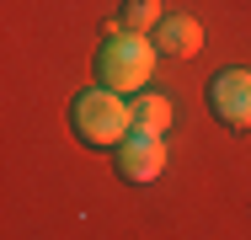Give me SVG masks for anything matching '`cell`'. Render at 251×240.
I'll use <instances>...</instances> for the list:
<instances>
[{"mask_svg":"<svg viewBox=\"0 0 251 240\" xmlns=\"http://www.w3.org/2000/svg\"><path fill=\"white\" fill-rule=\"evenodd\" d=\"M70 128H75V139L91 144V149H118L134 134V101H123V91L91 86V91H80L70 101Z\"/></svg>","mask_w":251,"mask_h":240,"instance_id":"6da1fadb","label":"cell"},{"mask_svg":"<svg viewBox=\"0 0 251 240\" xmlns=\"http://www.w3.org/2000/svg\"><path fill=\"white\" fill-rule=\"evenodd\" d=\"M155 53L160 48L150 38H139V32H112L107 43L97 48V80L107 91H145L155 75Z\"/></svg>","mask_w":251,"mask_h":240,"instance_id":"7a4b0ae2","label":"cell"},{"mask_svg":"<svg viewBox=\"0 0 251 240\" xmlns=\"http://www.w3.org/2000/svg\"><path fill=\"white\" fill-rule=\"evenodd\" d=\"M208 107L225 128L246 134L251 128V70H219L208 86Z\"/></svg>","mask_w":251,"mask_h":240,"instance_id":"3957f363","label":"cell"},{"mask_svg":"<svg viewBox=\"0 0 251 240\" xmlns=\"http://www.w3.org/2000/svg\"><path fill=\"white\" fill-rule=\"evenodd\" d=\"M166 171V139L160 134H128L118 144V176L123 182H160Z\"/></svg>","mask_w":251,"mask_h":240,"instance_id":"277c9868","label":"cell"},{"mask_svg":"<svg viewBox=\"0 0 251 240\" xmlns=\"http://www.w3.org/2000/svg\"><path fill=\"white\" fill-rule=\"evenodd\" d=\"M155 48H160V59H193L203 48V27L193 16L171 11V16H160V27H155Z\"/></svg>","mask_w":251,"mask_h":240,"instance_id":"5b68a950","label":"cell"},{"mask_svg":"<svg viewBox=\"0 0 251 240\" xmlns=\"http://www.w3.org/2000/svg\"><path fill=\"white\" fill-rule=\"evenodd\" d=\"M171 128V101L155 91H134V134H166Z\"/></svg>","mask_w":251,"mask_h":240,"instance_id":"8992f818","label":"cell"},{"mask_svg":"<svg viewBox=\"0 0 251 240\" xmlns=\"http://www.w3.org/2000/svg\"><path fill=\"white\" fill-rule=\"evenodd\" d=\"M160 27V0H123V11H118V22H112V32H155Z\"/></svg>","mask_w":251,"mask_h":240,"instance_id":"52a82bcc","label":"cell"}]
</instances>
